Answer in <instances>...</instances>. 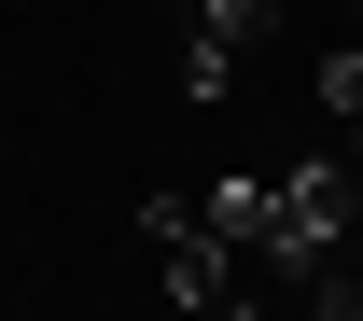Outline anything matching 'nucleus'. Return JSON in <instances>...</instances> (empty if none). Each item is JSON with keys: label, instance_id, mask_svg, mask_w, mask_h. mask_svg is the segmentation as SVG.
<instances>
[{"label": "nucleus", "instance_id": "nucleus-1", "mask_svg": "<svg viewBox=\"0 0 363 321\" xmlns=\"http://www.w3.org/2000/svg\"><path fill=\"white\" fill-rule=\"evenodd\" d=\"M266 28H279V0H182V98H224Z\"/></svg>", "mask_w": 363, "mask_h": 321}, {"label": "nucleus", "instance_id": "nucleus-2", "mask_svg": "<svg viewBox=\"0 0 363 321\" xmlns=\"http://www.w3.org/2000/svg\"><path fill=\"white\" fill-rule=\"evenodd\" d=\"M321 112H335V140H363V14L335 28V56H321Z\"/></svg>", "mask_w": 363, "mask_h": 321}, {"label": "nucleus", "instance_id": "nucleus-3", "mask_svg": "<svg viewBox=\"0 0 363 321\" xmlns=\"http://www.w3.org/2000/svg\"><path fill=\"white\" fill-rule=\"evenodd\" d=\"M294 321H363V266H350V252H335V266L294 293Z\"/></svg>", "mask_w": 363, "mask_h": 321}]
</instances>
